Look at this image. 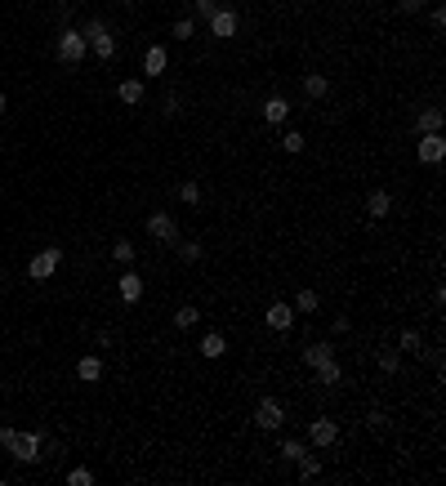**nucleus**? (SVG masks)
Masks as SVG:
<instances>
[{"label":"nucleus","mask_w":446,"mask_h":486,"mask_svg":"<svg viewBox=\"0 0 446 486\" xmlns=\"http://www.w3.org/2000/svg\"><path fill=\"white\" fill-rule=\"evenodd\" d=\"M5 446L18 464H36L40 460V428H9Z\"/></svg>","instance_id":"nucleus-1"},{"label":"nucleus","mask_w":446,"mask_h":486,"mask_svg":"<svg viewBox=\"0 0 446 486\" xmlns=\"http://www.w3.org/2000/svg\"><path fill=\"white\" fill-rule=\"evenodd\" d=\"M58 263H63V250L58 246H45V250H36V255L27 259V277L31 281H49L58 272Z\"/></svg>","instance_id":"nucleus-2"},{"label":"nucleus","mask_w":446,"mask_h":486,"mask_svg":"<svg viewBox=\"0 0 446 486\" xmlns=\"http://www.w3.org/2000/svg\"><path fill=\"white\" fill-rule=\"evenodd\" d=\"M85 45H90V54H99L103 62L116 58V36H112L108 23H90L85 27Z\"/></svg>","instance_id":"nucleus-3"},{"label":"nucleus","mask_w":446,"mask_h":486,"mask_svg":"<svg viewBox=\"0 0 446 486\" xmlns=\"http://www.w3.org/2000/svg\"><path fill=\"white\" fill-rule=\"evenodd\" d=\"M85 54H90V45H85V31L63 27V36H58V58L67 62V67H76V62H85Z\"/></svg>","instance_id":"nucleus-4"},{"label":"nucleus","mask_w":446,"mask_h":486,"mask_svg":"<svg viewBox=\"0 0 446 486\" xmlns=\"http://www.w3.org/2000/svg\"><path fill=\"white\" fill-rule=\"evenodd\" d=\"M286 424V406L277 397H263L259 406H254V428H263V433H277Z\"/></svg>","instance_id":"nucleus-5"},{"label":"nucleus","mask_w":446,"mask_h":486,"mask_svg":"<svg viewBox=\"0 0 446 486\" xmlns=\"http://www.w3.org/2000/svg\"><path fill=\"white\" fill-rule=\"evenodd\" d=\"M206 23H210V36H215V40H232V36H237V27H241V18H237V9H223L219 5Z\"/></svg>","instance_id":"nucleus-6"},{"label":"nucleus","mask_w":446,"mask_h":486,"mask_svg":"<svg viewBox=\"0 0 446 486\" xmlns=\"http://www.w3.org/2000/svg\"><path fill=\"white\" fill-rule=\"evenodd\" d=\"M147 237H152V241H170V246H174V241H179L174 215H165V210H152V215H147Z\"/></svg>","instance_id":"nucleus-7"},{"label":"nucleus","mask_w":446,"mask_h":486,"mask_svg":"<svg viewBox=\"0 0 446 486\" xmlns=\"http://www.w3.org/2000/svg\"><path fill=\"white\" fill-rule=\"evenodd\" d=\"M308 442H313V446H335V442H339V424L331 415H317L313 424H308Z\"/></svg>","instance_id":"nucleus-8"},{"label":"nucleus","mask_w":446,"mask_h":486,"mask_svg":"<svg viewBox=\"0 0 446 486\" xmlns=\"http://www.w3.org/2000/svg\"><path fill=\"white\" fill-rule=\"evenodd\" d=\"M415 147H420V161H424V165H442V161H446V139H442V130H438V134H420Z\"/></svg>","instance_id":"nucleus-9"},{"label":"nucleus","mask_w":446,"mask_h":486,"mask_svg":"<svg viewBox=\"0 0 446 486\" xmlns=\"http://www.w3.org/2000/svg\"><path fill=\"white\" fill-rule=\"evenodd\" d=\"M263 321H268L272 326V330H290V326H295V308H290V303H268V312H263Z\"/></svg>","instance_id":"nucleus-10"},{"label":"nucleus","mask_w":446,"mask_h":486,"mask_svg":"<svg viewBox=\"0 0 446 486\" xmlns=\"http://www.w3.org/2000/svg\"><path fill=\"white\" fill-rule=\"evenodd\" d=\"M263 121H268V125H286V121H290V103H286L281 94H272V99L263 103Z\"/></svg>","instance_id":"nucleus-11"},{"label":"nucleus","mask_w":446,"mask_h":486,"mask_svg":"<svg viewBox=\"0 0 446 486\" xmlns=\"http://www.w3.org/2000/svg\"><path fill=\"white\" fill-rule=\"evenodd\" d=\"M165 67H170V54H165L161 45H152L143 54V76H165Z\"/></svg>","instance_id":"nucleus-12"},{"label":"nucleus","mask_w":446,"mask_h":486,"mask_svg":"<svg viewBox=\"0 0 446 486\" xmlns=\"http://www.w3.org/2000/svg\"><path fill=\"white\" fill-rule=\"evenodd\" d=\"M366 215H370V219H388V215H393V196L384 192V187H375V192L366 196Z\"/></svg>","instance_id":"nucleus-13"},{"label":"nucleus","mask_w":446,"mask_h":486,"mask_svg":"<svg viewBox=\"0 0 446 486\" xmlns=\"http://www.w3.org/2000/svg\"><path fill=\"white\" fill-rule=\"evenodd\" d=\"M331 357H335V344H331V340H317V344H308V348H304V362L313 366V371H317L322 362H331Z\"/></svg>","instance_id":"nucleus-14"},{"label":"nucleus","mask_w":446,"mask_h":486,"mask_svg":"<svg viewBox=\"0 0 446 486\" xmlns=\"http://www.w3.org/2000/svg\"><path fill=\"white\" fill-rule=\"evenodd\" d=\"M116 94H121V103H130V108H139V103L147 99V85H143L139 76H130V81H121V90H116Z\"/></svg>","instance_id":"nucleus-15"},{"label":"nucleus","mask_w":446,"mask_h":486,"mask_svg":"<svg viewBox=\"0 0 446 486\" xmlns=\"http://www.w3.org/2000/svg\"><path fill=\"white\" fill-rule=\"evenodd\" d=\"M442 121H446L442 108H424V112L415 116V134H438V130H442Z\"/></svg>","instance_id":"nucleus-16"},{"label":"nucleus","mask_w":446,"mask_h":486,"mask_svg":"<svg viewBox=\"0 0 446 486\" xmlns=\"http://www.w3.org/2000/svg\"><path fill=\"white\" fill-rule=\"evenodd\" d=\"M76 379L99 384V379H103V357H81V362H76Z\"/></svg>","instance_id":"nucleus-17"},{"label":"nucleus","mask_w":446,"mask_h":486,"mask_svg":"<svg viewBox=\"0 0 446 486\" xmlns=\"http://www.w3.org/2000/svg\"><path fill=\"white\" fill-rule=\"evenodd\" d=\"M116 286H121V299H125V303H139V299H143V281H139V272H125Z\"/></svg>","instance_id":"nucleus-18"},{"label":"nucleus","mask_w":446,"mask_h":486,"mask_svg":"<svg viewBox=\"0 0 446 486\" xmlns=\"http://www.w3.org/2000/svg\"><path fill=\"white\" fill-rule=\"evenodd\" d=\"M304 94H308V99H326V94H331V81H326L322 72H308V76H304Z\"/></svg>","instance_id":"nucleus-19"},{"label":"nucleus","mask_w":446,"mask_h":486,"mask_svg":"<svg viewBox=\"0 0 446 486\" xmlns=\"http://www.w3.org/2000/svg\"><path fill=\"white\" fill-rule=\"evenodd\" d=\"M223 353H228V340H223V335H215V330L201 335V357H223Z\"/></svg>","instance_id":"nucleus-20"},{"label":"nucleus","mask_w":446,"mask_h":486,"mask_svg":"<svg viewBox=\"0 0 446 486\" xmlns=\"http://www.w3.org/2000/svg\"><path fill=\"white\" fill-rule=\"evenodd\" d=\"M317 379H322V384H326V388H335V384H339V379H344V366H339V362H335V357H331V362H322V366H317Z\"/></svg>","instance_id":"nucleus-21"},{"label":"nucleus","mask_w":446,"mask_h":486,"mask_svg":"<svg viewBox=\"0 0 446 486\" xmlns=\"http://www.w3.org/2000/svg\"><path fill=\"white\" fill-rule=\"evenodd\" d=\"M290 308H295V312H317V308H322V294H317V290H299Z\"/></svg>","instance_id":"nucleus-22"},{"label":"nucleus","mask_w":446,"mask_h":486,"mask_svg":"<svg viewBox=\"0 0 446 486\" xmlns=\"http://www.w3.org/2000/svg\"><path fill=\"white\" fill-rule=\"evenodd\" d=\"M295 464H299V482H313L317 473H322V460H317V455H308V451H304V455L295 460Z\"/></svg>","instance_id":"nucleus-23"},{"label":"nucleus","mask_w":446,"mask_h":486,"mask_svg":"<svg viewBox=\"0 0 446 486\" xmlns=\"http://www.w3.org/2000/svg\"><path fill=\"white\" fill-rule=\"evenodd\" d=\"M179 201H183V206H201V183L197 178H183V183H179Z\"/></svg>","instance_id":"nucleus-24"},{"label":"nucleus","mask_w":446,"mask_h":486,"mask_svg":"<svg viewBox=\"0 0 446 486\" xmlns=\"http://www.w3.org/2000/svg\"><path fill=\"white\" fill-rule=\"evenodd\" d=\"M174 246H179V259H183V263H201V255H206L201 241H174Z\"/></svg>","instance_id":"nucleus-25"},{"label":"nucleus","mask_w":446,"mask_h":486,"mask_svg":"<svg viewBox=\"0 0 446 486\" xmlns=\"http://www.w3.org/2000/svg\"><path fill=\"white\" fill-rule=\"evenodd\" d=\"M197 321H201V312L192 308V303H183V308H179V312H174V326H179V330H192V326H197Z\"/></svg>","instance_id":"nucleus-26"},{"label":"nucleus","mask_w":446,"mask_h":486,"mask_svg":"<svg viewBox=\"0 0 446 486\" xmlns=\"http://www.w3.org/2000/svg\"><path fill=\"white\" fill-rule=\"evenodd\" d=\"M304 143H308V139H304L299 130H286V134H281V152H290V156H299Z\"/></svg>","instance_id":"nucleus-27"},{"label":"nucleus","mask_w":446,"mask_h":486,"mask_svg":"<svg viewBox=\"0 0 446 486\" xmlns=\"http://www.w3.org/2000/svg\"><path fill=\"white\" fill-rule=\"evenodd\" d=\"M397 348H402V353H424V335L420 330H402Z\"/></svg>","instance_id":"nucleus-28"},{"label":"nucleus","mask_w":446,"mask_h":486,"mask_svg":"<svg viewBox=\"0 0 446 486\" xmlns=\"http://www.w3.org/2000/svg\"><path fill=\"white\" fill-rule=\"evenodd\" d=\"M134 255H139V250H134V241H116V246H112V259H116V263H125V268L134 263Z\"/></svg>","instance_id":"nucleus-29"},{"label":"nucleus","mask_w":446,"mask_h":486,"mask_svg":"<svg viewBox=\"0 0 446 486\" xmlns=\"http://www.w3.org/2000/svg\"><path fill=\"white\" fill-rule=\"evenodd\" d=\"M402 366V353H393V348H379V371L384 375H393Z\"/></svg>","instance_id":"nucleus-30"},{"label":"nucleus","mask_w":446,"mask_h":486,"mask_svg":"<svg viewBox=\"0 0 446 486\" xmlns=\"http://www.w3.org/2000/svg\"><path fill=\"white\" fill-rule=\"evenodd\" d=\"M304 451H308V446H304V442H299V437H290V442H281V460H290V464H295V460H299V455H304Z\"/></svg>","instance_id":"nucleus-31"},{"label":"nucleus","mask_w":446,"mask_h":486,"mask_svg":"<svg viewBox=\"0 0 446 486\" xmlns=\"http://www.w3.org/2000/svg\"><path fill=\"white\" fill-rule=\"evenodd\" d=\"M197 36V23H192V18H179V23H174V40H192Z\"/></svg>","instance_id":"nucleus-32"},{"label":"nucleus","mask_w":446,"mask_h":486,"mask_svg":"<svg viewBox=\"0 0 446 486\" xmlns=\"http://www.w3.org/2000/svg\"><path fill=\"white\" fill-rule=\"evenodd\" d=\"M67 486H94V473L90 469H72L67 473Z\"/></svg>","instance_id":"nucleus-33"},{"label":"nucleus","mask_w":446,"mask_h":486,"mask_svg":"<svg viewBox=\"0 0 446 486\" xmlns=\"http://www.w3.org/2000/svg\"><path fill=\"white\" fill-rule=\"evenodd\" d=\"M388 428H393V424H388V415H379V410H375V415H370V433H375V437H384Z\"/></svg>","instance_id":"nucleus-34"},{"label":"nucleus","mask_w":446,"mask_h":486,"mask_svg":"<svg viewBox=\"0 0 446 486\" xmlns=\"http://www.w3.org/2000/svg\"><path fill=\"white\" fill-rule=\"evenodd\" d=\"M215 9H219L215 0H192V14H197V18H210V14H215Z\"/></svg>","instance_id":"nucleus-35"},{"label":"nucleus","mask_w":446,"mask_h":486,"mask_svg":"<svg viewBox=\"0 0 446 486\" xmlns=\"http://www.w3.org/2000/svg\"><path fill=\"white\" fill-rule=\"evenodd\" d=\"M429 23H433V31H442V27H446V9H433Z\"/></svg>","instance_id":"nucleus-36"},{"label":"nucleus","mask_w":446,"mask_h":486,"mask_svg":"<svg viewBox=\"0 0 446 486\" xmlns=\"http://www.w3.org/2000/svg\"><path fill=\"white\" fill-rule=\"evenodd\" d=\"M420 5H424V0H397L402 14H420Z\"/></svg>","instance_id":"nucleus-37"},{"label":"nucleus","mask_w":446,"mask_h":486,"mask_svg":"<svg viewBox=\"0 0 446 486\" xmlns=\"http://www.w3.org/2000/svg\"><path fill=\"white\" fill-rule=\"evenodd\" d=\"M331 335H348V317H335V321H331Z\"/></svg>","instance_id":"nucleus-38"},{"label":"nucleus","mask_w":446,"mask_h":486,"mask_svg":"<svg viewBox=\"0 0 446 486\" xmlns=\"http://www.w3.org/2000/svg\"><path fill=\"white\" fill-rule=\"evenodd\" d=\"M5 108H9V99H5V94H0V116H5Z\"/></svg>","instance_id":"nucleus-39"},{"label":"nucleus","mask_w":446,"mask_h":486,"mask_svg":"<svg viewBox=\"0 0 446 486\" xmlns=\"http://www.w3.org/2000/svg\"><path fill=\"white\" fill-rule=\"evenodd\" d=\"M5 437H9V428H0V446H5Z\"/></svg>","instance_id":"nucleus-40"},{"label":"nucleus","mask_w":446,"mask_h":486,"mask_svg":"<svg viewBox=\"0 0 446 486\" xmlns=\"http://www.w3.org/2000/svg\"><path fill=\"white\" fill-rule=\"evenodd\" d=\"M121 5H130V0H121Z\"/></svg>","instance_id":"nucleus-41"}]
</instances>
